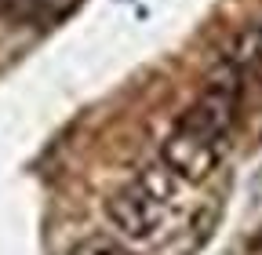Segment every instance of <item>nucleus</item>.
<instances>
[{
	"mask_svg": "<svg viewBox=\"0 0 262 255\" xmlns=\"http://www.w3.org/2000/svg\"><path fill=\"white\" fill-rule=\"evenodd\" d=\"M84 255H131V251L120 248V244H113V241H91Z\"/></svg>",
	"mask_w": 262,
	"mask_h": 255,
	"instance_id": "39448f33",
	"label": "nucleus"
},
{
	"mask_svg": "<svg viewBox=\"0 0 262 255\" xmlns=\"http://www.w3.org/2000/svg\"><path fill=\"white\" fill-rule=\"evenodd\" d=\"M160 161L168 164L182 182H204L215 175V168L222 164V157H226V142H215V139H204V135H196L189 132V128L175 124L168 139L160 142Z\"/></svg>",
	"mask_w": 262,
	"mask_h": 255,
	"instance_id": "7ed1b4c3",
	"label": "nucleus"
},
{
	"mask_svg": "<svg viewBox=\"0 0 262 255\" xmlns=\"http://www.w3.org/2000/svg\"><path fill=\"white\" fill-rule=\"evenodd\" d=\"M241 99H244V73L222 62V70L208 77L201 95L182 110V117L175 124L189 128V132L204 135V139H215V142L229 146L233 124L241 117Z\"/></svg>",
	"mask_w": 262,
	"mask_h": 255,
	"instance_id": "f257e3e1",
	"label": "nucleus"
},
{
	"mask_svg": "<svg viewBox=\"0 0 262 255\" xmlns=\"http://www.w3.org/2000/svg\"><path fill=\"white\" fill-rule=\"evenodd\" d=\"M226 66H233L241 73L262 70V22H251L233 37V44L226 48Z\"/></svg>",
	"mask_w": 262,
	"mask_h": 255,
	"instance_id": "20e7f679",
	"label": "nucleus"
},
{
	"mask_svg": "<svg viewBox=\"0 0 262 255\" xmlns=\"http://www.w3.org/2000/svg\"><path fill=\"white\" fill-rule=\"evenodd\" d=\"M40 4V0H0V8H4V11H33V8H37Z\"/></svg>",
	"mask_w": 262,
	"mask_h": 255,
	"instance_id": "423d86ee",
	"label": "nucleus"
},
{
	"mask_svg": "<svg viewBox=\"0 0 262 255\" xmlns=\"http://www.w3.org/2000/svg\"><path fill=\"white\" fill-rule=\"evenodd\" d=\"M164 215L168 204H160L157 197H149L146 189L131 179L127 186H120L117 194L106 201V219L117 237L131 241V244H149L164 233Z\"/></svg>",
	"mask_w": 262,
	"mask_h": 255,
	"instance_id": "f03ea898",
	"label": "nucleus"
}]
</instances>
